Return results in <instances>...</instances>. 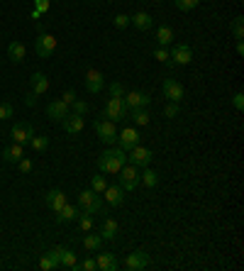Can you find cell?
<instances>
[{"instance_id": "6da1fadb", "label": "cell", "mask_w": 244, "mask_h": 271, "mask_svg": "<svg viewBox=\"0 0 244 271\" xmlns=\"http://www.w3.org/2000/svg\"><path fill=\"white\" fill-rule=\"evenodd\" d=\"M127 164V152L120 147H110L98 157V169L100 173H120V169Z\"/></svg>"}, {"instance_id": "7a4b0ae2", "label": "cell", "mask_w": 244, "mask_h": 271, "mask_svg": "<svg viewBox=\"0 0 244 271\" xmlns=\"http://www.w3.org/2000/svg\"><path fill=\"white\" fill-rule=\"evenodd\" d=\"M103 117H108L110 123H122V120H127L130 117V108L125 105V100L122 98H110L108 105H105V112H103Z\"/></svg>"}, {"instance_id": "3957f363", "label": "cell", "mask_w": 244, "mask_h": 271, "mask_svg": "<svg viewBox=\"0 0 244 271\" xmlns=\"http://www.w3.org/2000/svg\"><path fill=\"white\" fill-rule=\"evenodd\" d=\"M100 205H103L100 193H96V191H81V193H78V208H81L83 215H93V213H98Z\"/></svg>"}, {"instance_id": "277c9868", "label": "cell", "mask_w": 244, "mask_h": 271, "mask_svg": "<svg viewBox=\"0 0 244 271\" xmlns=\"http://www.w3.org/2000/svg\"><path fill=\"white\" fill-rule=\"evenodd\" d=\"M151 159H154L151 149L142 147V144H137V147H132L130 152H127V164H132V166H137V169H144V166H149V164H151Z\"/></svg>"}, {"instance_id": "5b68a950", "label": "cell", "mask_w": 244, "mask_h": 271, "mask_svg": "<svg viewBox=\"0 0 244 271\" xmlns=\"http://www.w3.org/2000/svg\"><path fill=\"white\" fill-rule=\"evenodd\" d=\"M96 132H98V137H100V142L108 144V147H112V144L117 142V125L110 123V120H98Z\"/></svg>"}, {"instance_id": "8992f818", "label": "cell", "mask_w": 244, "mask_h": 271, "mask_svg": "<svg viewBox=\"0 0 244 271\" xmlns=\"http://www.w3.org/2000/svg\"><path fill=\"white\" fill-rule=\"evenodd\" d=\"M139 186V169L132 164H125L120 169V188L122 191H134Z\"/></svg>"}, {"instance_id": "52a82bcc", "label": "cell", "mask_w": 244, "mask_h": 271, "mask_svg": "<svg viewBox=\"0 0 244 271\" xmlns=\"http://www.w3.org/2000/svg\"><path fill=\"white\" fill-rule=\"evenodd\" d=\"M149 264H151V257H149L146 249H137V252H132L130 257L125 259V266L130 271H144Z\"/></svg>"}, {"instance_id": "ba28073f", "label": "cell", "mask_w": 244, "mask_h": 271, "mask_svg": "<svg viewBox=\"0 0 244 271\" xmlns=\"http://www.w3.org/2000/svg\"><path fill=\"white\" fill-rule=\"evenodd\" d=\"M161 91H164V96L171 100V103H181L183 96H186V88L176 81V78H164V83H161Z\"/></svg>"}, {"instance_id": "9c48e42d", "label": "cell", "mask_w": 244, "mask_h": 271, "mask_svg": "<svg viewBox=\"0 0 244 271\" xmlns=\"http://www.w3.org/2000/svg\"><path fill=\"white\" fill-rule=\"evenodd\" d=\"M54 49H56V39L51 37V35H39V37L35 39V54L39 56V59L51 56Z\"/></svg>"}, {"instance_id": "30bf717a", "label": "cell", "mask_w": 244, "mask_h": 271, "mask_svg": "<svg viewBox=\"0 0 244 271\" xmlns=\"http://www.w3.org/2000/svg\"><path fill=\"white\" fill-rule=\"evenodd\" d=\"M122 100H125V105H127L130 110H137V108H146V105L151 103V96L144 93V91H130V93L122 96Z\"/></svg>"}, {"instance_id": "8fae6325", "label": "cell", "mask_w": 244, "mask_h": 271, "mask_svg": "<svg viewBox=\"0 0 244 271\" xmlns=\"http://www.w3.org/2000/svg\"><path fill=\"white\" fill-rule=\"evenodd\" d=\"M169 54H171V62L176 66H186V64L193 62V49L188 44H173V49Z\"/></svg>"}, {"instance_id": "7c38bea8", "label": "cell", "mask_w": 244, "mask_h": 271, "mask_svg": "<svg viewBox=\"0 0 244 271\" xmlns=\"http://www.w3.org/2000/svg\"><path fill=\"white\" fill-rule=\"evenodd\" d=\"M69 112H71V105H66L64 100H51L47 105V115H49L51 123H61Z\"/></svg>"}, {"instance_id": "4fadbf2b", "label": "cell", "mask_w": 244, "mask_h": 271, "mask_svg": "<svg viewBox=\"0 0 244 271\" xmlns=\"http://www.w3.org/2000/svg\"><path fill=\"white\" fill-rule=\"evenodd\" d=\"M139 132H137V127H125L120 135H117V142H120V149H125V152H130L132 147H137L139 144Z\"/></svg>"}, {"instance_id": "5bb4252c", "label": "cell", "mask_w": 244, "mask_h": 271, "mask_svg": "<svg viewBox=\"0 0 244 271\" xmlns=\"http://www.w3.org/2000/svg\"><path fill=\"white\" fill-rule=\"evenodd\" d=\"M61 125H64V130H66V135H78L81 130L85 127V120L83 115H76V112H69L64 120H61Z\"/></svg>"}, {"instance_id": "9a60e30c", "label": "cell", "mask_w": 244, "mask_h": 271, "mask_svg": "<svg viewBox=\"0 0 244 271\" xmlns=\"http://www.w3.org/2000/svg\"><path fill=\"white\" fill-rule=\"evenodd\" d=\"M103 86H105V78H103V74L98 71V69H90L88 74H85V91L88 93H100L103 91Z\"/></svg>"}, {"instance_id": "2e32d148", "label": "cell", "mask_w": 244, "mask_h": 271, "mask_svg": "<svg viewBox=\"0 0 244 271\" xmlns=\"http://www.w3.org/2000/svg\"><path fill=\"white\" fill-rule=\"evenodd\" d=\"M35 135V130L29 127L27 123H15L10 130V137L12 142H17V144H24V142H29V137Z\"/></svg>"}, {"instance_id": "e0dca14e", "label": "cell", "mask_w": 244, "mask_h": 271, "mask_svg": "<svg viewBox=\"0 0 244 271\" xmlns=\"http://www.w3.org/2000/svg\"><path fill=\"white\" fill-rule=\"evenodd\" d=\"M130 25L137 27L139 32H149V29L154 27V17L149 13H144V10H139V13H134L132 17H130Z\"/></svg>"}, {"instance_id": "ac0fdd59", "label": "cell", "mask_w": 244, "mask_h": 271, "mask_svg": "<svg viewBox=\"0 0 244 271\" xmlns=\"http://www.w3.org/2000/svg\"><path fill=\"white\" fill-rule=\"evenodd\" d=\"M69 200H66V193L64 191H59V188H54V191H49L47 193V205L49 210H54V213H59L64 205H66Z\"/></svg>"}, {"instance_id": "d6986e66", "label": "cell", "mask_w": 244, "mask_h": 271, "mask_svg": "<svg viewBox=\"0 0 244 271\" xmlns=\"http://www.w3.org/2000/svg\"><path fill=\"white\" fill-rule=\"evenodd\" d=\"M29 86H32V93H37V96H44L49 91V78L42 71H35L32 74V78H29Z\"/></svg>"}, {"instance_id": "ffe728a7", "label": "cell", "mask_w": 244, "mask_h": 271, "mask_svg": "<svg viewBox=\"0 0 244 271\" xmlns=\"http://www.w3.org/2000/svg\"><path fill=\"white\" fill-rule=\"evenodd\" d=\"M103 196H105V200H108L112 208H117V205L125 203V191H122L120 186H108V188L103 191Z\"/></svg>"}, {"instance_id": "44dd1931", "label": "cell", "mask_w": 244, "mask_h": 271, "mask_svg": "<svg viewBox=\"0 0 244 271\" xmlns=\"http://www.w3.org/2000/svg\"><path fill=\"white\" fill-rule=\"evenodd\" d=\"M22 157H24L22 144H17V142H12L10 147L3 149V161H8V164H17Z\"/></svg>"}, {"instance_id": "7402d4cb", "label": "cell", "mask_w": 244, "mask_h": 271, "mask_svg": "<svg viewBox=\"0 0 244 271\" xmlns=\"http://www.w3.org/2000/svg\"><path fill=\"white\" fill-rule=\"evenodd\" d=\"M78 215H81V208L66 203V205L56 213V222H73V220H78Z\"/></svg>"}, {"instance_id": "603a6c76", "label": "cell", "mask_w": 244, "mask_h": 271, "mask_svg": "<svg viewBox=\"0 0 244 271\" xmlns=\"http://www.w3.org/2000/svg\"><path fill=\"white\" fill-rule=\"evenodd\" d=\"M24 54H27V49H24L22 42H10V44H8V59H10L12 64H22Z\"/></svg>"}, {"instance_id": "cb8c5ba5", "label": "cell", "mask_w": 244, "mask_h": 271, "mask_svg": "<svg viewBox=\"0 0 244 271\" xmlns=\"http://www.w3.org/2000/svg\"><path fill=\"white\" fill-rule=\"evenodd\" d=\"M96 264L100 271H115L117 269V259L112 257V252H100L96 259Z\"/></svg>"}, {"instance_id": "d4e9b609", "label": "cell", "mask_w": 244, "mask_h": 271, "mask_svg": "<svg viewBox=\"0 0 244 271\" xmlns=\"http://www.w3.org/2000/svg\"><path fill=\"white\" fill-rule=\"evenodd\" d=\"M100 237H103V242H110V239H115L117 237V222L108 218V220L103 222V227H100Z\"/></svg>"}, {"instance_id": "484cf974", "label": "cell", "mask_w": 244, "mask_h": 271, "mask_svg": "<svg viewBox=\"0 0 244 271\" xmlns=\"http://www.w3.org/2000/svg\"><path fill=\"white\" fill-rule=\"evenodd\" d=\"M157 42H159V47H169L171 42H173V29L169 25L157 27Z\"/></svg>"}, {"instance_id": "4316f807", "label": "cell", "mask_w": 244, "mask_h": 271, "mask_svg": "<svg viewBox=\"0 0 244 271\" xmlns=\"http://www.w3.org/2000/svg\"><path fill=\"white\" fill-rule=\"evenodd\" d=\"M130 117H132L134 127H142V125H149L151 115L146 112V108H137V110H130Z\"/></svg>"}, {"instance_id": "83f0119b", "label": "cell", "mask_w": 244, "mask_h": 271, "mask_svg": "<svg viewBox=\"0 0 244 271\" xmlns=\"http://www.w3.org/2000/svg\"><path fill=\"white\" fill-rule=\"evenodd\" d=\"M139 184H144L146 188H157V186H159V173L144 166V171L139 173Z\"/></svg>"}, {"instance_id": "f1b7e54d", "label": "cell", "mask_w": 244, "mask_h": 271, "mask_svg": "<svg viewBox=\"0 0 244 271\" xmlns=\"http://www.w3.org/2000/svg\"><path fill=\"white\" fill-rule=\"evenodd\" d=\"M59 266H64V269H78V261H76V254H73L71 249H66L64 247V252H61V261Z\"/></svg>"}, {"instance_id": "f546056e", "label": "cell", "mask_w": 244, "mask_h": 271, "mask_svg": "<svg viewBox=\"0 0 244 271\" xmlns=\"http://www.w3.org/2000/svg\"><path fill=\"white\" fill-rule=\"evenodd\" d=\"M29 147L35 149V152H47L49 137H44V135H32V137H29Z\"/></svg>"}, {"instance_id": "4dcf8cb0", "label": "cell", "mask_w": 244, "mask_h": 271, "mask_svg": "<svg viewBox=\"0 0 244 271\" xmlns=\"http://www.w3.org/2000/svg\"><path fill=\"white\" fill-rule=\"evenodd\" d=\"M100 245H103V237H100V234H85L83 237V247L88 249V252L100 249Z\"/></svg>"}, {"instance_id": "1f68e13d", "label": "cell", "mask_w": 244, "mask_h": 271, "mask_svg": "<svg viewBox=\"0 0 244 271\" xmlns=\"http://www.w3.org/2000/svg\"><path fill=\"white\" fill-rule=\"evenodd\" d=\"M232 37L244 39V17H234L232 20Z\"/></svg>"}, {"instance_id": "d6a6232c", "label": "cell", "mask_w": 244, "mask_h": 271, "mask_svg": "<svg viewBox=\"0 0 244 271\" xmlns=\"http://www.w3.org/2000/svg\"><path fill=\"white\" fill-rule=\"evenodd\" d=\"M108 188V181H105V176H90V191H96V193H103Z\"/></svg>"}, {"instance_id": "836d02e7", "label": "cell", "mask_w": 244, "mask_h": 271, "mask_svg": "<svg viewBox=\"0 0 244 271\" xmlns=\"http://www.w3.org/2000/svg\"><path fill=\"white\" fill-rule=\"evenodd\" d=\"M78 227H81L83 232H90V230H93V215H83V213H81V215H78Z\"/></svg>"}, {"instance_id": "e575fe53", "label": "cell", "mask_w": 244, "mask_h": 271, "mask_svg": "<svg viewBox=\"0 0 244 271\" xmlns=\"http://www.w3.org/2000/svg\"><path fill=\"white\" fill-rule=\"evenodd\" d=\"M173 3H176V8H178V10L188 13V10L198 8V3H200V0H173Z\"/></svg>"}, {"instance_id": "d590c367", "label": "cell", "mask_w": 244, "mask_h": 271, "mask_svg": "<svg viewBox=\"0 0 244 271\" xmlns=\"http://www.w3.org/2000/svg\"><path fill=\"white\" fill-rule=\"evenodd\" d=\"M71 108H73V112H76V115H83V117L88 115V103H85V100H78V98H76L71 103Z\"/></svg>"}, {"instance_id": "8d00e7d4", "label": "cell", "mask_w": 244, "mask_h": 271, "mask_svg": "<svg viewBox=\"0 0 244 271\" xmlns=\"http://www.w3.org/2000/svg\"><path fill=\"white\" fill-rule=\"evenodd\" d=\"M12 115H15V108L10 103H0V120H10Z\"/></svg>"}, {"instance_id": "74e56055", "label": "cell", "mask_w": 244, "mask_h": 271, "mask_svg": "<svg viewBox=\"0 0 244 271\" xmlns=\"http://www.w3.org/2000/svg\"><path fill=\"white\" fill-rule=\"evenodd\" d=\"M154 59H157V62H161V64H166L171 59L169 49H166V47H159V49H154Z\"/></svg>"}, {"instance_id": "f35d334b", "label": "cell", "mask_w": 244, "mask_h": 271, "mask_svg": "<svg viewBox=\"0 0 244 271\" xmlns=\"http://www.w3.org/2000/svg\"><path fill=\"white\" fill-rule=\"evenodd\" d=\"M112 25L117 27V29H125V27L130 25V15H115V17H112Z\"/></svg>"}, {"instance_id": "ab89813d", "label": "cell", "mask_w": 244, "mask_h": 271, "mask_svg": "<svg viewBox=\"0 0 244 271\" xmlns=\"http://www.w3.org/2000/svg\"><path fill=\"white\" fill-rule=\"evenodd\" d=\"M61 252H64V247H54V249H49V252H47V257L51 259V261H54V266H59Z\"/></svg>"}, {"instance_id": "60d3db41", "label": "cell", "mask_w": 244, "mask_h": 271, "mask_svg": "<svg viewBox=\"0 0 244 271\" xmlns=\"http://www.w3.org/2000/svg\"><path fill=\"white\" fill-rule=\"evenodd\" d=\"M125 96V88H122V83H110V98H122Z\"/></svg>"}, {"instance_id": "b9f144b4", "label": "cell", "mask_w": 244, "mask_h": 271, "mask_svg": "<svg viewBox=\"0 0 244 271\" xmlns=\"http://www.w3.org/2000/svg\"><path fill=\"white\" fill-rule=\"evenodd\" d=\"M164 115H166V117H176V115H178V103H171L169 100V105H166V108H164Z\"/></svg>"}, {"instance_id": "7bdbcfd3", "label": "cell", "mask_w": 244, "mask_h": 271, "mask_svg": "<svg viewBox=\"0 0 244 271\" xmlns=\"http://www.w3.org/2000/svg\"><path fill=\"white\" fill-rule=\"evenodd\" d=\"M39 269H42V271H51V269H56V266H54V261L44 254V257L39 259Z\"/></svg>"}, {"instance_id": "ee69618b", "label": "cell", "mask_w": 244, "mask_h": 271, "mask_svg": "<svg viewBox=\"0 0 244 271\" xmlns=\"http://www.w3.org/2000/svg\"><path fill=\"white\" fill-rule=\"evenodd\" d=\"M17 169H20L22 173H29V171H32V161H29V159H20V161H17Z\"/></svg>"}, {"instance_id": "f6af8a7d", "label": "cell", "mask_w": 244, "mask_h": 271, "mask_svg": "<svg viewBox=\"0 0 244 271\" xmlns=\"http://www.w3.org/2000/svg\"><path fill=\"white\" fill-rule=\"evenodd\" d=\"M81 269H83V271H96V269H98L96 259H93V257H88V259L83 261V264H81Z\"/></svg>"}, {"instance_id": "bcb514c9", "label": "cell", "mask_w": 244, "mask_h": 271, "mask_svg": "<svg viewBox=\"0 0 244 271\" xmlns=\"http://www.w3.org/2000/svg\"><path fill=\"white\" fill-rule=\"evenodd\" d=\"M61 100H64L66 105H71L73 100H76V93H73L71 88H69V91H64V96H61Z\"/></svg>"}, {"instance_id": "7dc6e473", "label": "cell", "mask_w": 244, "mask_h": 271, "mask_svg": "<svg viewBox=\"0 0 244 271\" xmlns=\"http://www.w3.org/2000/svg\"><path fill=\"white\" fill-rule=\"evenodd\" d=\"M232 105H234L237 110H242V108H244V93H237V96L232 98Z\"/></svg>"}, {"instance_id": "c3c4849f", "label": "cell", "mask_w": 244, "mask_h": 271, "mask_svg": "<svg viewBox=\"0 0 244 271\" xmlns=\"http://www.w3.org/2000/svg\"><path fill=\"white\" fill-rule=\"evenodd\" d=\"M37 10H39V13H47V10H49V0H37Z\"/></svg>"}, {"instance_id": "681fc988", "label": "cell", "mask_w": 244, "mask_h": 271, "mask_svg": "<svg viewBox=\"0 0 244 271\" xmlns=\"http://www.w3.org/2000/svg\"><path fill=\"white\" fill-rule=\"evenodd\" d=\"M24 103H27V105H35V103H37V93H27V96H24Z\"/></svg>"}, {"instance_id": "f907efd6", "label": "cell", "mask_w": 244, "mask_h": 271, "mask_svg": "<svg viewBox=\"0 0 244 271\" xmlns=\"http://www.w3.org/2000/svg\"><path fill=\"white\" fill-rule=\"evenodd\" d=\"M237 54L244 56V42H242V39H237Z\"/></svg>"}, {"instance_id": "816d5d0a", "label": "cell", "mask_w": 244, "mask_h": 271, "mask_svg": "<svg viewBox=\"0 0 244 271\" xmlns=\"http://www.w3.org/2000/svg\"><path fill=\"white\" fill-rule=\"evenodd\" d=\"M88 3H96V0H88Z\"/></svg>"}, {"instance_id": "f5cc1de1", "label": "cell", "mask_w": 244, "mask_h": 271, "mask_svg": "<svg viewBox=\"0 0 244 271\" xmlns=\"http://www.w3.org/2000/svg\"><path fill=\"white\" fill-rule=\"evenodd\" d=\"M154 3H161V0H154Z\"/></svg>"}, {"instance_id": "db71d44e", "label": "cell", "mask_w": 244, "mask_h": 271, "mask_svg": "<svg viewBox=\"0 0 244 271\" xmlns=\"http://www.w3.org/2000/svg\"><path fill=\"white\" fill-rule=\"evenodd\" d=\"M239 3H242V0H239Z\"/></svg>"}]
</instances>
